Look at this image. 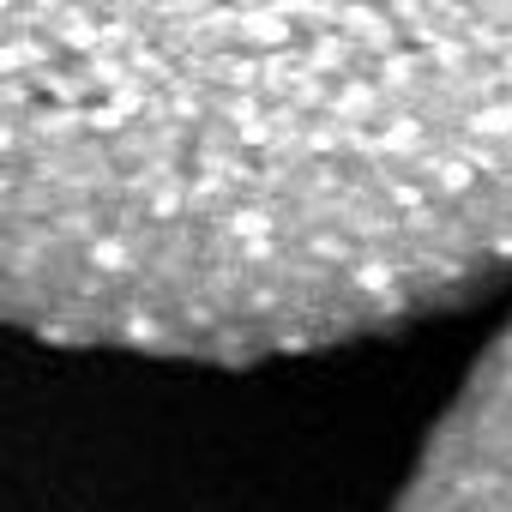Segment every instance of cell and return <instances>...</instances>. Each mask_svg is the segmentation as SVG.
I'll return each mask as SVG.
<instances>
[{
  "instance_id": "cell-2",
  "label": "cell",
  "mask_w": 512,
  "mask_h": 512,
  "mask_svg": "<svg viewBox=\"0 0 512 512\" xmlns=\"http://www.w3.org/2000/svg\"><path fill=\"white\" fill-rule=\"evenodd\" d=\"M398 512H512V326L434 428Z\"/></svg>"
},
{
  "instance_id": "cell-1",
  "label": "cell",
  "mask_w": 512,
  "mask_h": 512,
  "mask_svg": "<svg viewBox=\"0 0 512 512\" xmlns=\"http://www.w3.org/2000/svg\"><path fill=\"white\" fill-rule=\"evenodd\" d=\"M512 272V13H7V308L278 356Z\"/></svg>"
}]
</instances>
